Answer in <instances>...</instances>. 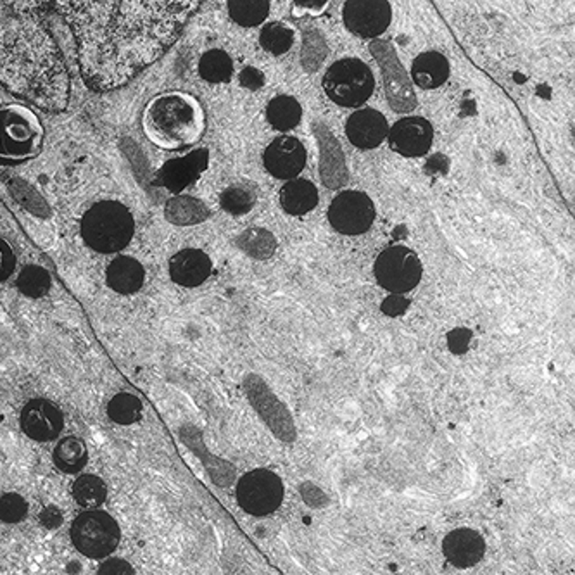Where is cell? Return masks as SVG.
I'll return each instance as SVG.
<instances>
[{
  "mask_svg": "<svg viewBox=\"0 0 575 575\" xmlns=\"http://www.w3.org/2000/svg\"><path fill=\"white\" fill-rule=\"evenodd\" d=\"M56 7L75 37L83 80L92 90L110 92L164 56L197 4L63 0Z\"/></svg>",
  "mask_w": 575,
  "mask_h": 575,
  "instance_id": "cell-1",
  "label": "cell"
},
{
  "mask_svg": "<svg viewBox=\"0 0 575 575\" xmlns=\"http://www.w3.org/2000/svg\"><path fill=\"white\" fill-rule=\"evenodd\" d=\"M42 2H0V87L48 112L69 104L71 81Z\"/></svg>",
  "mask_w": 575,
  "mask_h": 575,
  "instance_id": "cell-2",
  "label": "cell"
},
{
  "mask_svg": "<svg viewBox=\"0 0 575 575\" xmlns=\"http://www.w3.org/2000/svg\"><path fill=\"white\" fill-rule=\"evenodd\" d=\"M145 139L162 151H180L197 144L206 131V112L185 92H166L147 102L142 112Z\"/></svg>",
  "mask_w": 575,
  "mask_h": 575,
  "instance_id": "cell-3",
  "label": "cell"
},
{
  "mask_svg": "<svg viewBox=\"0 0 575 575\" xmlns=\"http://www.w3.org/2000/svg\"><path fill=\"white\" fill-rule=\"evenodd\" d=\"M46 128L40 116L23 104L0 108V164H21L42 152Z\"/></svg>",
  "mask_w": 575,
  "mask_h": 575,
  "instance_id": "cell-4",
  "label": "cell"
},
{
  "mask_svg": "<svg viewBox=\"0 0 575 575\" xmlns=\"http://www.w3.org/2000/svg\"><path fill=\"white\" fill-rule=\"evenodd\" d=\"M135 232V220L130 209L118 201H100L85 211L81 218V237L100 255H112L125 249Z\"/></svg>",
  "mask_w": 575,
  "mask_h": 575,
  "instance_id": "cell-5",
  "label": "cell"
},
{
  "mask_svg": "<svg viewBox=\"0 0 575 575\" xmlns=\"http://www.w3.org/2000/svg\"><path fill=\"white\" fill-rule=\"evenodd\" d=\"M375 78L368 64L356 58H346L332 64L323 77L327 97L342 108H358L373 94Z\"/></svg>",
  "mask_w": 575,
  "mask_h": 575,
  "instance_id": "cell-6",
  "label": "cell"
},
{
  "mask_svg": "<svg viewBox=\"0 0 575 575\" xmlns=\"http://www.w3.org/2000/svg\"><path fill=\"white\" fill-rule=\"evenodd\" d=\"M121 530L110 513L85 511L71 526V541L89 559H106L118 548Z\"/></svg>",
  "mask_w": 575,
  "mask_h": 575,
  "instance_id": "cell-7",
  "label": "cell"
},
{
  "mask_svg": "<svg viewBox=\"0 0 575 575\" xmlns=\"http://www.w3.org/2000/svg\"><path fill=\"white\" fill-rule=\"evenodd\" d=\"M422 263L415 251L404 246L383 249L373 265V275L381 288L392 294H406L422 280Z\"/></svg>",
  "mask_w": 575,
  "mask_h": 575,
  "instance_id": "cell-8",
  "label": "cell"
},
{
  "mask_svg": "<svg viewBox=\"0 0 575 575\" xmlns=\"http://www.w3.org/2000/svg\"><path fill=\"white\" fill-rule=\"evenodd\" d=\"M235 495L242 510L255 517H265L282 505L284 482L270 470L257 468L240 477Z\"/></svg>",
  "mask_w": 575,
  "mask_h": 575,
  "instance_id": "cell-9",
  "label": "cell"
},
{
  "mask_svg": "<svg viewBox=\"0 0 575 575\" xmlns=\"http://www.w3.org/2000/svg\"><path fill=\"white\" fill-rule=\"evenodd\" d=\"M370 50L373 58L381 64L383 83H385V96L392 111H413L416 108L415 92L406 77L404 68L401 66L394 47L385 40H375L370 44Z\"/></svg>",
  "mask_w": 575,
  "mask_h": 575,
  "instance_id": "cell-10",
  "label": "cell"
},
{
  "mask_svg": "<svg viewBox=\"0 0 575 575\" xmlns=\"http://www.w3.org/2000/svg\"><path fill=\"white\" fill-rule=\"evenodd\" d=\"M329 222L344 235H360L375 222V204L365 192H340L329 206Z\"/></svg>",
  "mask_w": 575,
  "mask_h": 575,
  "instance_id": "cell-11",
  "label": "cell"
},
{
  "mask_svg": "<svg viewBox=\"0 0 575 575\" xmlns=\"http://www.w3.org/2000/svg\"><path fill=\"white\" fill-rule=\"evenodd\" d=\"M342 17L350 32L361 38H375L389 28L392 9L385 0H350L344 4Z\"/></svg>",
  "mask_w": 575,
  "mask_h": 575,
  "instance_id": "cell-12",
  "label": "cell"
},
{
  "mask_svg": "<svg viewBox=\"0 0 575 575\" xmlns=\"http://www.w3.org/2000/svg\"><path fill=\"white\" fill-rule=\"evenodd\" d=\"M389 145L404 158H418L431 151L434 141L432 125L422 116H408L389 130Z\"/></svg>",
  "mask_w": 575,
  "mask_h": 575,
  "instance_id": "cell-13",
  "label": "cell"
},
{
  "mask_svg": "<svg viewBox=\"0 0 575 575\" xmlns=\"http://www.w3.org/2000/svg\"><path fill=\"white\" fill-rule=\"evenodd\" d=\"M263 164L278 180H294L306 166V147L296 137H278L263 152Z\"/></svg>",
  "mask_w": 575,
  "mask_h": 575,
  "instance_id": "cell-14",
  "label": "cell"
},
{
  "mask_svg": "<svg viewBox=\"0 0 575 575\" xmlns=\"http://www.w3.org/2000/svg\"><path fill=\"white\" fill-rule=\"evenodd\" d=\"M21 429L38 443L54 441L63 431V412L47 400H33L21 412Z\"/></svg>",
  "mask_w": 575,
  "mask_h": 575,
  "instance_id": "cell-15",
  "label": "cell"
},
{
  "mask_svg": "<svg viewBox=\"0 0 575 575\" xmlns=\"http://www.w3.org/2000/svg\"><path fill=\"white\" fill-rule=\"evenodd\" d=\"M208 149H195L182 158L166 161L158 173L160 185L173 193H180L199 180V176L208 170Z\"/></svg>",
  "mask_w": 575,
  "mask_h": 575,
  "instance_id": "cell-16",
  "label": "cell"
},
{
  "mask_svg": "<svg viewBox=\"0 0 575 575\" xmlns=\"http://www.w3.org/2000/svg\"><path fill=\"white\" fill-rule=\"evenodd\" d=\"M346 133L354 147L368 151L382 144L389 133V123L382 112L367 108L348 118Z\"/></svg>",
  "mask_w": 575,
  "mask_h": 575,
  "instance_id": "cell-17",
  "label": "cell"
},
{
  "mask_svg": "<svg viewBox=\"0 0 575 575\" xmlns=\"http://www.w3.org/2000/svg\"><path fill=\"white\" fill-rule=\"evenodd\" d=\"M443 553L451 565L458 569H470L484 557L486 541L477 530L456 528L444 538Z\"/></svg>",
  "mask_w": 575,
  "mask_h": 575,
  "instance_id": "cell-18",
  "label": "cell"
},
{
  "mask_svg": "<svg viewBox=\"0 0 575 575\" xmlns=\"http://www.w3.org/2000/svg\"><path fill=\"white\" fill-rule=\"evenodd\" d=\"M213 270L209 256L201 249H182L170 259V277L182 288H199Z\"/></svg>",
  "mask_w": 575,
  "mask_h": 575,
  "instance_id": "cell-19",
  "label": "cell"
},
{
  "mask_svg": "<svg viewBox=\"0 0 575 575\" xmlns=\"http://www.w3.org/2000/svg\"><path fill=\"white\" fill-rule=\"evenodd\" d=\"M106 280L114 292L133 294L144 286V267L141 265V261L130 256L114 257L108 267Z\"/></svg>",
  "mask_w": 575,
  "mask_h": 575,
  "instance_id": "cell-20",
  "label": "cell"
},
{
  "mask_svg": "<svg viewBox=\"0 0 575 575\" xmlns=\"http://www.w3.org/2000/svg\"><path fill=\"white\" fill-rule=\"evenodd\" d=\"M412 78L416 87L423 90H432L441 87L449 78V63L439 52H423L416 56L412 66Z\"/></svg>",
  "mask_w": 575,
  "mask_h": 575,
  "instance_id": "cell-21",
  "label": "cell"
},
{
  "mask_svg": "<svg viewBox=\"0 0 575 575\" xmlns=\"http://www.w3.org/2000/svg\"><path fill=\"white\" fill-rule=\"evenodd\" d=\"M319 191L317 187L303 178L288 180L280 191V206L292 216H301L317 208Z\"/></svg>",
  "mask_w": 575,
  "mask_h": 575,
  "instance_id": "cell-22",
  "label": "cell"
},
{
  "mask_svg": "<svg viewBox=\"0 0 575 575\" xmlns=\"http://www.w3.org/2000/svg\"><path fill=\"white\" fill-rule=\"evenodd\" d=\"M166 220L175 225H197L206 222L211 214L208 206L191 195H176L164 208Z\"/></svg>",
  "mask_w": 575,
  "mask_h": 575,
  "instance_id": "cell-23",
  "label": "cell"
},
{
  "mask_svg": "<svg viewBox=\"0 0 575 575\" xmlns=\"http://www.w3.org/2000/svg\"><path fill=\"white\" fill-rule=\"evenodd\" d=\"M54 465L64 474H78L89 462V451L78 437H64L52 453Z\"/></svg>",
  "mask_w": 575,
  "mask_h": 575,
  "instance_id": "cell-24",
  "label": "cell"
},
{
  "mask_svg": "<svg viewBox=\"0 0 575 575\" xmlns=\"http://www.w3.org/2000/svg\"><path fill=\"white\" fill-rule=\"evenodd\" d=\"M303 116L301 104L290 96H278L268 102L267 120L275 130L288 131L298 127Z\"/></svg>",
  "mask_w": 575,
  "mask_h": 575,
  "instance_id": "cell-25",
  "label": "cell"
},
{
  "mask_svg": "<svg viewBox=\"0 0 575 575\" xmlns=\"http://www.w3.org/2000/svg\"><path fill=\"white\" fill-rule=\"evenodd\" d=\"M199 75L209 83L230 81L234 75V63L225 50L213 48L203 54L199 61Z\"/></svg>",
  "mask_w": 575,
  "mask_h": 575,
  "instance_id": "cell-26",
  "label": "cell"
},
{
  "mask_svg": "<svg viewBox=\"0 0 575 575\" xmlns=\"http://www.w3.org/2000/svg\"><path fill=\"white\" fill-rule=\"evenodd\" d=\"M230 17L240 26H257L270 15L268 0H230Z\"/></svg>",
  "mask_w": 575,
  "mask_h": 575,
  "instance_id": "cell-27",
  "label": "cell"
},
{
  "mask_svg": "<svg viewBox=\"0 0 575 575\" xmlns=\"http://www.w3.org/2000/svg\"><path fill=\"white\" fill-rule=\"evenodd\" d=\"M73 497L75 501L83 508H99L106 497H108V487L104 480L99 479L97 476L85 474L75 480L73 484Z\"/></svg>",
  "mask_w": 575,
  "mask_h": 575,
  "instance_id": "cell-28",
  "label": "cell"
},
{
  "mask_svg": "<svg viewBox=\"0 0 575 575\" xmlns=\"http://www.w3.org/2000/svg\"><path fill=\"white\" fill-rule=\"evenodd\" d=\"M256 199L257 193L251 183H234L222 192L220 204L226 213L234 216H242L255 208Z\"/></svg>",
  "mask_w": 575,
  "mask_h": 575,
  "instance_id": "cell-29",
  "label": "cell"
},
{
  "mask_svg": "<svg viewBox=\"0 0 575 575\" xmlns=\"http://www.w3.org/2000/svg\"><path fill=\"white\" fill-rule=\"evenodd\" d=\"M108 416L118 425H131L142 418V402L130 392H120L110 401Z\"/></svg>",
  "mask_w": 575,
  "mask_h": 575,
  "instance_id": "cell-30",
  "label": "cell"
},
{
  "mask_svg": "<svg viewBox=\"0 0 575 575\" xmlns=\"http://www.w3.org/2000/svg\"><path fill=\"white\" fill-rule=\"evenodd\" d=\"M237 246L256 259H267L275 253L277 240L265 228H247L237 239Z\"/></svg>",
  "mask_w": 575,
  "mask_h": 575,
  "instance_id": "cell-31",
  "label": "cell"
},
{
  "mask_svg": "<svg viewBox=\"0 0 575 575\" xmlns=\"http://www.w3.org/2000/svg\"><path fill=\"white\" fill-rule=\"evenodd\" d=\"M52 280L46 268L38 265H28L17 275L16 288L28 298H44L50 290Z\"/></svg>",
  "mask_w": 575,
  "mask_h": 575,
  "instance_id": "cell-32",
  "label": "cell"
},
{
  "mask_svg": "<svg viewBox=\"0 0 575 575\" xmlns=\"http://www.w3.org/2000/svg\"><path fill=\"white\" fill-rule=\"evenodd\" d=\"M259 44L267 52L282 56L294 44V32L284 23H268L261 28Z\"/></svg>",
  "mask_w": 575,
  "mask_h": 575,
  "instance_id": "cell-33",
  "label": "cell"
},
{
  "mask_svg": "<svg viewBox=\"0 0 575 575\" xmlns=\"http://www.w3.org/2000/svg\"><path fill=\"white\" fill-rule=\"evenodd\" d=\"M28 515L26 499L17 493L0 496V520L5 524H19Z\"/></svg>",
  "mask_w": 575,
  "mask_h": 575,
  "instance_id": "cell-34",
  "label": "cell"
},
{
  "mask_svg": "<svg viewBox=\"0 0 575 575\" xmlns=\"http://www.w3.org/2000/svg\"><path fill=\"white\" fill-rule=\"evenodd\" d=\"M319 46H325L319 33H317L315 40H311V37L304 35L303 64L304 68L309 71H313L327 56V48H319Z\"/></svg>",
  "mask_w": 575,
  "mask_h": 575,
  "instance_id": "cell-35",
  "label": "cell"
},
{
  "mask_svg": "<svg viewBox=\"0 0 575 575\" xmlns=\"http://www.w3.org/2000/svg\"><path fill=\"white\" fill-rule=\"evenodd\" d=\"M16 268V256L7 240L0 237V282H5Z\"/></svg>",
  "mask_w": 575,
  "mask_h": 575,
  "instance_id": "cell-36",
  "label": "cell"
},
{
  "mask_svg": "<svg viewBox=\"0 0 575 575\" xmlns=\"http://www.w3.org/2000/svg\"><path fill=\"white\" fill-rule=\"evenodd\" d=\"M408 308H410V299H406L404 294H392L387 299H383L382 306H381L383 315H387V317L404 315Z\"/></svg>",
  "mask_w": 575,
  "mask_h": 575,
  "instance_id": "cell-37",
  "label": "cell"
},
{
  "mask_svg": "<svg viewBox=\"0 0 575 575\" xmlns=\"http://www.w3.org/2000/svg\"><path fill=\"white\" fill-rule=\"evenodd\" d=\"M97 575H135V572L127 559H110L99 567Z\"/></svg>",
  "mask_w": 575,
  "mask_h": 575,
  "instance_id": "cell-38",
  "label": "cell"
},
{
  "mask_svg": "<svg viewBox=\"0 0 575 575\" xmlns=\"http://www.w3.org/2000/svg\"><path fill=\"white\" fill-rule=\"evenodd\" d=\"M472 340V332L466 329H455L449 336H447V346L455 354H464Z\"/></svg>",
  "mask_w": 575,
  "mask_h": 575,
  "instance_id": "cell-39",
  "label": "cell"
},
{
  "mask_svg": "<svg viewBox=\"0 0 575 575\" xmlns=\"http://www.w3.org/2000/svg\"><path fill=\"white\" fill-rule=\"evenodd\" d=\"M38 520H40V524H42L44 528L54 530V528L63 526V513H61V510H59L58 507H52V505H50V507H46L44 510L40 511Z\"/></svg>",
  "mask_w": 575,
  "mask_h": 575,
  "instance_id": "cell-40",
  "label": "cell"
},
{
  "mask_svg": "<svg viewBox=\"0 0 575 575\" xmlns=\"http://www.w3.org/2000/svg\"><path fill=\"white\" fill-rule=\"evenodd\" d=\"M265 75L261 73V71H257L255 68H246L244 71H242V75H240V81H242V85H246L247 89H251V90H257L259 87H263L265 85V81H257L255 78H263Z\"/></svg>",
  "mask_w": 575,
  "mask_h": 575,
  "instance_id": "cell-41",
  "label": "cell"
},
{
  "mask_svg": "<svg viewBox=\"0 0 575 575\" xmlns=\"http://www.w3.org/2000/svg\"><path fill=\"white\" fill-rule=\"evenodd\" d=\"M294 5H301V7H304L306 11L321 13V11H323V7L327 5V2H311V0H308V2H296Z\"/></svg>",
  "mask_w": 575,
  "mask_h": 575,
  "instance_id": "cell-42",
  "label": "cell"
}]
</instances>
